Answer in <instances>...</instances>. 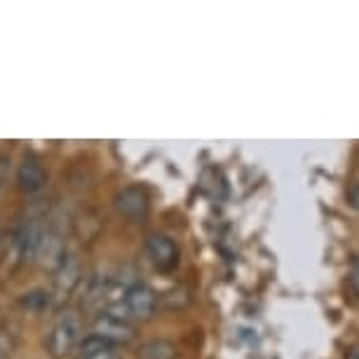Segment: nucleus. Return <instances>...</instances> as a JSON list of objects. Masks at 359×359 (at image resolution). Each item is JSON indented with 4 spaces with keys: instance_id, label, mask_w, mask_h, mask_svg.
I'll return each instance as SVG.
<instances>
[{
    "instance_id": "nucleus-1",
    "label": "nucleus",
    "mask_w": 359,
    "mask_h": 359,
    "mask_svg": "<svg viewBox=\"0 0 359 359\" xmlns=\"http://www.w3.org/2000/svg\"><path fill=\"white\" fill-rule=\"evenodd\" d=\"M80 338H83V324L76 313H64L52 324L47 334V352L54 359H64L76 352Z\"/></svg>"
},
{
    "instance_id": "nucleus-2",
    "label": "nucleus",
    "mask_w": 359,
    "mask_h": 359,
    "mask_svg": "<svg viewBox=\"0 0 359 359\" xmlns=\"http://www.w3.org/2000/svg\"><path fill=\"white\" fill-rule=\"evenodd\" d=\"M92 334L104 338L106 343L115 345H125L130 343L134 336H137V329L130 320H120V317H113L108 313L97 315V320L92 322Z\"/></svg>"
},
{
    "instance_id": "nucleus-3",
    "label": "nucleus",
    "mask_w": 359,
    "mask_h": 359,
    "mask_svg": "<svg viewBox=\"0 0 359 359\" xmlns=\"http://www.w3.org/2000/svg\"><path fill=\"white\" fill-rule=\"evenodd\" d=\"M123 306L127 310V315H130V320H151L155 310H158V296H155V291L151 287L134 282L127 289Z\"/></svg>"
},
{
    "instance_id": "nucleus-4",
    "label": "nucleus",
    "mask_w": 359,
    "mask_h": 359,
    "mask_svg": "<svg viewBox=\"0 0 359 359\" xmlns=\"http://www.w3.org/2000/svg\"><path fill=\"white\" fill-rule=\"evenodd\" d=\"M78 284H80V263L73 256H69V259L64 256L57 266V273H54V287H52L54 303H64L76 291Z\"/></svg>"
},
{
    "instance_id": "nucleus-5",
    "label": "nucleus",
    "mask_w": 359,
    "mask_h": 359,
    "mask_svg": "<svg viewBox=\"0 0 359 359\" xmlns=\"http://www.w3.org/2000/svg\"><path fill=\"white\" fill-rule=\"evenodd\" d=\"M146 254L160 270H172L179 266V247H176L172 237H167V235H160V233L148 235Z\"/></svg>"
},
{
    "instance_id": "nucleus-6",
    "label": "nucleus",
    "mask_w": 359,
    "mask_h": 359,
    "mask_svg": "<svg viewBox=\"0 0 359 359\" xmlns=\"http://www.w3.org/2000/svg\"><path fill=\"white\" fill-rule=\"evenodd\" d=\"M17 184L24 193L36 195L47 186V172L43 167V162L33 155H26L22 160V165L17 167Z\"/></svg>"
},
{
    "instance_id": "nucleus-7",
    "label": "nucleus",
    "mask_w": 359,
    "mask_h": 359,
    "mask_svg": "<svg viewBox=\"0 0 359 359\" xmlns=\"http://www.w3.org/2000/svg\"><path fill=\"white\" fill-rule=\"evenodd\" d=\"M115 207H118V212L123 214L125 219L139 223V221H144L148 214V198L141 188L130 186L115 195Z\"/></svg>"
},
{
    "instance_id": "nucleus-8",
    "label": "nucleus",
    "mask_w": 359,
    "mask_h": 359,
    "mask_svg": "<svg viewBox=\"0 0 359 359\" xmlns=\"http://www.w3.org/2000/svg\"><path fill=\"white\" fill-rule=\"evenodd\" d=\"M139 357L141 359H176L179 357V350L169 341H148L141 345Z\"/></svg>"
},
{
    "instance_id": "nucleus-9",
    "label": "nucleus",
    "mask_w": 359,
    "mask_h": 359,
    "mask_svg": "<svg viewBox=\"0 0 359 359\" xmlns=\"http://www.w3.org/2000/svg\"><path fill=\"white\" fill-rule=\"evenodd\" d=\"M108 350H113L111 343H106L104 338L90 334V336L80 338V343H78V348H76V355H78V359H87V357L99 355V352H108Z\"/></svg>"
},
{
    "instance_id": "nucleus-10",
    "label": "nucleus",
    "mask_w": 359,
    "mask_h": 359,
    "mask_svg": "<svg viewBox=\"0 0 359 359\" xmlns=\"http://www.w3.org/2000/svg\"><path fill=\"white\" fill-rule=\"evenodd\" d=\"M350 284H352V289H355V294L359 296V256H355V261H352V268H350Z\"/></svg>"
},
{
    "instance_id": "nucleus-11",
    "label": "nucleus",
    "mask_w": 359,
    "mask_h": 359,
    "mask_svg": "<svg viewBox=\"0 0 359 359\" xmlns=\"http://www.w3.org/2000/svg\"><path fill=\"white\" fill-rule=\"evenodd\" d=\"M348 200H350V205L359 209V186H352L350 191H348Z\"/></svg>"
},
{
    "instance_id": "nucleus-12",
    "label": "nucleus",
    "mask_w": 359,
    "mask_h": 359,
    "mask_svg": "<svg viewBox=\"0 0 359 359\" xmlns=\"http://www.w3.org/2000/svg\"><path fill=\"white\" fill-rule=\"evenodd\" d=\"M87 359H123V357H120V355H115L113 350H108V352H99V355L87 357Z\"/></svg>"
},
{
    "instance_id": "nucleus-13",
    "label": "nucleus",
    "mask_w": 359,
    "mask_h": 359,
    "mask_svg": "<svg viewBox=\"0 0 359 359\" xmlns=\"http://www.w3.org/2000/svg\"><path fill=\"white\" fill-rule=\"evenodd\" d=\"M345 359H359V345H352V348L345 352Z\"/></svg>"
},
{
    "instance_id": "nucleus-14",
    "label": "nucleus",
    "mask_w": 359,
    "mask_h": 359,
    "mask_svg": "<svg viewBox=\"0 0 359 359\" xmlns=\"http://www.w3.org/2000/svg\"><path fill=\"white\" fill-rule=\"evenodd\" d=\"M5 172H8V158H5V155H0V181H3Z\"/></svg>"
}]
</instances>
